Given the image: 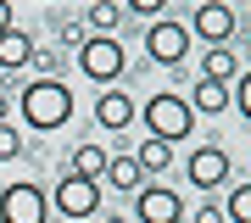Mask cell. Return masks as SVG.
<instances>
[{"mask_svg": "<svg viewBox=\"0 0 251 223\" xmlns=\"http://www.w3.org/2000/svg\"><path fill=\"white\" fill-rule=\"evenodd\" d=\"M17 112H23V123L39 128V134L62 128L67 117H73V89H67V78H34V84H23V89H17Z\"/></svg>", "mask_w": 251, "mask_h": 223, "instance_id": "cell-1", "label": "cell"}, {"mask_svg": "<svg viewBox=\"0 0 251 223\" xmlns=\"http://www.w3.org/2000/svg\"><path fill=\"white\" fill-rule=\"evenodd\" d=\"M140 123L151 140H168V145H179L196 134V112H190V100L179 95V89H156L151 100L140 106Z\"/></svg>", "mask_w": 251, "mask_h": 223, "instance_id": "cell-2", "label": "cell"}, {"mask_svg": "<svg viewBox=\"0 0 251 223\" xmlns=\"http://www.w3.org/2000/svg\"><path fill=\"white\" fill-rule=\"evenodd\" d=\"M78 67H84V78H95L100 89H112L117 78H123L128 56H123V45H117V34H90L78 45Z\"/></svg>", "mask_w": 251, "mask_h": 223, "instance_id": "cell-3", "label": "cell"}, {"mask_svg": "<svg viewBox=\"0 0 251 223\" xmlns=\"http://www.w3.org/2000/svg\"><path fill=\"white\" fill-rule=\"evenodd\" d=\"M50 206H56L67 223H90V218L100 212V184H95V178H78V173H62L56 190H50Z\"/></svg>", "mask_w": 251, "mask_h": 223, "instance_id": "cell-4", "label": "cell"}, {"mask_svg": "<svg viewBox=\"0 0 251 223\" xmlns=\"http://www.w3.org/2000/svg\"><path fill=\"white\" fill-rule=\"evenodd\" d=\"M0 223H50V196L34 184V178L6 184L0 190Z\"/></svg>", "mask_w": 251, "mask_h": 223, "instance_id": "cell-5", "label": "cell"}, {"mask_svg": "<svg viewBox=\"0 0 251 223\" xmlns=\"http://www.w3.org/2000/svg\"><path fill=\"white\" fill-rule=\"evenodd\" d=\"M190 28L184 23H173V17H156L151 28H145V56H151L156 67H179L184 56H190Z\"/></svg>", "mask_w": 251, "mask_h": 223, "instance_id": "cell-6", "label": "cell"}, {"mask_svg": "<svg viewBox=\"0 0 251 223\" xmlns=\"http://www.w3.org/2000/svg\"><path fill=\"white\" fill-rule=\"evenodd\" d=\"M184 178H190L196 190H218V184L234 178V162H229L224 145H196V151L184 156Z\"/></svg>", "mask_w": 251, "mask_h": 223, "instance_id": "cell-7", "label": "cell"}, {"mask_svg": "<svg viewBox=\"0 0 251 223\" xmlns=\"http://www.w3.org/2000/svg\"><path fill=\"white\" fill-rule=\"evenodd\" d=\"M134 223H184V196L168 184H140L134 190Z\"/></svg>", "mask_w": 251, "mask_h": 223, "instance_id": "cell-8", "label": "cell"}, {"mask_svg": "<svg viewBox=\"0 0 251 223\" xmlns=\"http://www.w3.org/2000/svg\"><path fill=\"white\" fill-rule=\"evenodd\" d=\"M184 28H190V39H201V45H229L240 17H234V6H224V0H201L196 23H184Z\"/></svg>", "mask_w": 251, "mask_h": 223, "instance_id": "cell-9", "label": "cell"}, {"mask_svg": "<svg viewBox=\"0 0 251 223\" xmlns=\"http://www.w3.org/2000/svg\"><path fill=\"white\" fill-rule=\"evenodd\" d=\"M134 117H140V106L123 95V89H100V95H95V123L106 128V134H123Z\"/></svg>", "mask_w": 251, "mask_h": 223, "instance_id": "cell-10", "label": "cell"}, {"mask_svg": "<svg viewBox=\"0 0 251 223\" xmlns=\"http://www.w3.org/2000/svg\"><path fill=\"white\" fill-rule=\"evenodd\" d=\"M201 78H212V84H234V78H240V56H234V45H206Z\"/></svg>", "mask_w": 251, "mask_h": 223, "instance_id": "cell-11", "label": "cell"}, {"mask_svg": "<svg viewBox=\"0 0 251 223\" xmlns=\"http://www.w3.org/2000/svg\"><path fill=\"white\" fill-rule=\"evenodd\" d=\"M34 34H23V28H11V34H0V67L6 73H17V67H28L34 62Z\"/></svg>", "mask_w": 251, "mask_h": 223, "instance_id": "cell-12", "label": "cell"}, {"mask_svg": "<svg viewBox=\"0 0 251 223\" xmlns=\"http://www.w3.org/2000/svg\"><path fill=\"white\" fill-rule=\"evenodd\" d=\"M184 100H190V112H201V117H224V112H229V84L201 78L196 95H184Z\"/></svg>", "mask_w": 251, "mask_h": 223, "instance_id": "cell-13", "label": "cell"}, {"mask_svg": "<svg viewBox=\"0 0 251 223\" xmlns=\"http://www.w3.org/2000/svg\"><path fill=\"white\" fill-rule=\"evenodd\" d=\"M67 173H78V178H106V145H95V140H84L78 151H73V162H67Z\"/></svg>", "mask_w": 251, "mask_h": 223, "instance_id": "cell-14", "label": "cell"}, {"mask_svg": "<svg viewBox=\"0 0 251 223\" xmlns=\"http://www.w3.org/2000/svg\"><path fill=\"white\" fill-rule=\"evenodd\" d=\"M134 162H140V173H145V178H156V173H168V168H173V145L145 134V140H140V151H134Z\"/></svg>", "mask_w": 251, "mask_h": 223, "instance_id": "cell-15", "label": "cell"}, {"mask_svg": "<svg viewBox=\"0 0 251 223\" xmlns=\"http://www.w3.org/2000/svg\"><path fill=\"white\" fill-rule=\"evenodd\" d=\"M106 184H112V190H123V196H134V190L145 184V173H140V162H134V156H106Z\"/></svg>", "mask_w": 251, "mask_h": 223, "instance_id": "cell-16", "label": "cell"}, {"mask_svg": "<svg viewBox=\"0 0 251 223\" xmlns=\"http://www.w3.org/2000/svg\"><path fill=\"white\" fill-rule=\"evenodd\" d=\"M90 34H117V28H123V6H117V0H90Z\"/></svg>", "mask_w": 251, "mask_h": 223, "instance_id": "cell-17", "label": "cell"}, {"mask_svg": "<svg viewBox=\"0 0 251 223\" xmlns=\"http://www.w3.org/2000/svg\"><path fill=\"white\" fill-rule=\"evenodd\" d=\"M224 223H251V178H240V184L229 190V201H224Z\"/></svg>", "mask_w": 251, "mask_h": 223, "instance_id": "cell-18", "label": "cell"}, {"mask_svg": "<svg viewBox=\"0 0 251 223\" xmlns=\"http://www.w3.org/2000/svg\"><path fill=\"white\" fill-rule=\"evenodd\" d=\"M23 156V134H17V123H0V162H17Z\"/></svg>", "mask_w": 251, "mask_h": 223, "instance_id": "cell-19", "label": "cell"}, {"mask_svg": "<svg viewBox=\"0 0 251 223\" xmlns=\"http://www.w3.org/2000/svg\"><path fill=\"white\" fill-rule=\"evenodd\" d=\"M229 106H240V117H246V123H251V67L240 73V84L229 89Z\"/></svg>", "mask_w": 251, "mask_h": 223, "instance_id": "cell-20", "label": "cell"}, {"mask_svg": "<svg viewBox=\"0 0 251 223\" xmlns=\"http://www.w3.org/2000/svg\"><path fill=\"white\" fill-rule=\"evenodd\" d=\"M123 11H140V17H162L168 11V0H117Z\"/></svg>", "mask_w": 251, "mask_h": 223, "instance_id": "cell-21", "label": "cell"}, {"mask_svg": "<svg viewBox=\"0 0 251 223\" xmlns=\"http://www.w3.org/2000/svg\"><path fill=\"white\" fill-rule=\"evenodd\" d=\"M56 34H62V45H73V50H78V45L90 39V28H84V23H62Z\"/></svg>", "mask_w": 251, "mask_h": 223, "instance_id": "cell-22", "label": "cell"}, {"mask_svg": "<svg viewBox=\"0 0 251 223\" xmlns=\"http://www.w3.org/2000/svg\"><path fill=\"white\" fill-rule=\"evenodd\" d=\"M11 28H17V6H11V0H0V34H11Z\"/></svg>", "mask_w": 251, "mask_h": 223, "instance_id": "cell-23", "label": "cell"}, {"mask_svg": "<svg viewBox=\"0 0 251 223\" xmlns=\"http://www.w3.org/2000/svg\"><path fill=\"white\" fill-rule=\"evenodd\" d=\"M196 223H224V206H212V201L196 206Z\"/></svg>", "mask_w": 251, "mask_h": 223, "instance_id": "cell-24", "label": "cell"}, {"mask_svg": "<svg viewBox=\"0 0 251 223\" xmlns=\"http://www.w3.org/2000/svg\"><path fill=\"white\" fill-rule=\"evenodd\" d=\"M6 112H11V89H0V123H6Z\"/></svg>", "mask_w": 251, "mask_h": 223, "instance_id": "cell-25", "label": "cell"}, {"mask_svg": "<svg viewBox=\"0 0 251 223\" xmlns=\"http://www.w3.org/2000/svg\"><path fill=\"white\" fill-rule=\"evenodd\" d=\"M106 223H128V218H117V212H106Z\"/></svg>", "mask_w": 251, "mask_h": 223, "instance_id": "cell-26", "label": "cell"}, {"mask_svg": "<svg viewBox=\"0 0 251 223\" xmlns=\"http://www.w3.org/2000/svg\"><path fill=\"white\" fill-rule=\"evenodd\" d=\"M190 6H201V0H190Z\"/></svg>", "mask_w": 251, "mask_h": 223, "instance_id": "cell-27", "label": "cell"}]
</instances>
